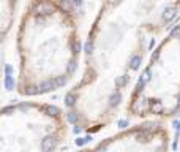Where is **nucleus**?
<instances>
[{
    "mask_svg": "<svg viewBox=\"0 0 180 152\" xmlns=\"http://www.w3.org/2000/svg\"><path fill=\"white\" fill-rule=\"evenodd\" d=\"M126 112L158 121L180 112V22L150 55L128 98Z\"/></svg>",
    "mask_w": 180,
    "mask_h": 152,
    "instance_id": "obj_3",
    "label": "nucleus"
},
{
    "mask_svg": "<svg viewBox=\"0 0 180 152\" xmlns=\"http://www.w3.org/2000/svg\"><path fill=\"white\" fill-rule=\"evenodd\" d=\"M169 130L163 121H145L76 152H167Z\"/></svg>",
    "mask_w": 180,
    "mask_h": 152,
    "instance_id": "obj_5",
    "label": "nucleus"
},
{
    "mask_svg": "<svg viewBox=\"0 0 180 152\" xmlns=\"http://www.w3.org/2000/svg\"><path fill=\"white\" fill-rule=\"evenodd\" d=\"M16 49L19 95H46L66 86L77 70L81 54L79 22L73 3L29 2L19 22Z\"/></svg>",
    "mask_w": 180,
    "mask_h": 152,
    "instance_id": "obj_2",
    "label": "nucleus"
},
{
    "mask_svg": "<svg viewBox=\"0 0 180 152\" xmlns=\"http://www.w3.org/2000/svg\"><path fill=\"white\" fill-rule=\"evenodd\" d=\"M177 2H104L89 30L86 70L66 94L68 117L97 133L115 119L144 57L177 16Z\"/></svg>",
    "mask_w": 180,
    "mask_h": 152,
    "instance_id": "obj_1",
    "label": "nucleus"
},
{
    "mask_svg": "<svg viewBox=\"0 0 180 152\" xmlns=\"http://www.w3.org/2000/svg\"><path fill=\"white\" fill-rule=\"evenodd\" d=\"M63 109L18 101L2 108V152H55L66 138Z\"/></svg>",
    "mask_w": 180,
    "mask_h": 152,
    "instance_id": "obj_4",
    "label": "nucleus"
},
{
    "mask_svg": "<svg viewBox=\"0 0 180 152\" xmlns=\"http://www.w3.org/2000/svg\"><path fill=\"white\" fill-rule=\"evenodd\" d=\"M0 8H2V40H5V37L8 35V32L11 29V24H13L16 3H13V2H2V3H0Z\"/></svg>",
    "mask_w": 180,
    "mask_h": 152,
    "instance_id": "obj_6",
    "label": "nucleus"
}]
</instances>
